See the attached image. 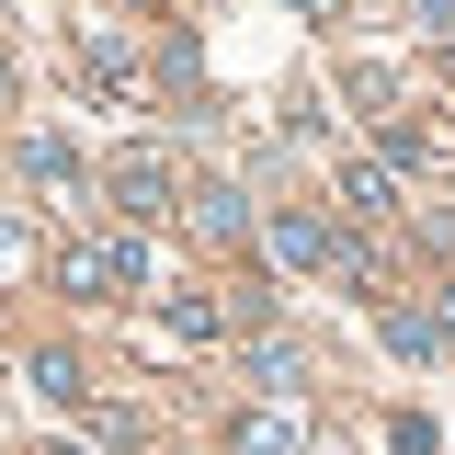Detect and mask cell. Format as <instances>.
Segmentation results:
<instances>
[{"label": "cell", "mask_w": 455, "mask_h": 455, "mask_svg": "<svg viewBox=\"0 0 455 455\" xmlns=\"http://www.w3.org/2000/svg\"><path fill=\"white\" fill-rule=\"evenodd\" d=\"M23 171H35L46 194H80V148H68V137H35V148H23Z\"/></svg>", "instance_id": "cell-10"}, {"label": "cell", "mask_w": 455, "mask_h": 455, "mask_svg": "<svg viewBox=\"0 0 455 455\" xmlns=\"http://www.w3.org/2000/svg\"><path fill=\"white\" fill-rule=\"evenodd\" d=\"M444 331H455V284H444Z\"/></svg>", "instance_id": "cell-17"}, {"label": "cell", "mask_w": 455, "mask_h": 455, "mask_svg": "<svg viewBox=\"0 0 455 455\" xmlns=\"http://www.w3.org/2000/svg\"><path fill=\"white\" fill-rule=\"evenodd\" d=\"M35 398H57V410H92V376H80V353H35Z\"/></svg>", "instance_id": "cell-8"}, {"label": "cell", "mask_w": 455, "mask_h": 455, "mask_svg": "<svg viewBox=\"0 0 455 455\" xmlns=\"http://www.w3.org/2000/svg\"><path fill=\"white\" fill-rule=\"evenodd\" d=\"M182 228H194L205 251H239V239H251V194H239V182H182Z\"/></svg>", "instance_id": "cell-3"}, {"label": "cell", "mask_w": 455, "mask_h": 455, "mask_svg": "<svg viewBox=\"0 0 455 455\" xmlns=\"http://www.w3.org/2000/svg\"><path fill=\"white\" fill-rule=\"evenodd\" d=\"M92 433H103V455H137V433H148V421H137V410H92Z\"/></svg>", "instance_id": "cell-12"}, {"label": "cell", "mask_w": 455, "mask_h": 455, "mask_svg": "<svg viewBox=\"0 0 455 455\" xmlns=\"http://www.w3.org/2000/svg\"><path fill=\"white\" fill-rule=\"evenodd\" d=\"M341 217H398V160H341Z\"/></svg>", "instance_id": "cell-6"}, {"label": "cell", "mask_w": 455, "mask_h": 455, "mask_svg": "<svg viewBox=\"0 0 455 455\" xmlns=\"http://www.w3.org/2000/svg\"><path fill=\"white\" fill-rule=\"evenodd\" d=\"M23 251H35V239H23V228H12V217H0V274H12V262H23Z\"/></svg>", "instance_id": "cell-13"}, {"label": "cell", "mask_w": 455, "mask_h": 455, "mask_svg": "<svg viewBox=\"0 0 455 455\" xmlns=\"http://www.w3.org/2000/svg\"><path fill=\"white\" fill-rule=\"evenodd\" d=\"M46 455H103V444H46Z\"/></svg>", "instance_id": "cell-15"}, {"label": "cell", "mask_w": 455, "mask_h": 455, "mask_svg": "<svg viewBox=\"0 0 455 455\" xmlns=\"http://www.w3.org/2000/svg\"><path fill=\"white\" fill-rule=\"evenodd\" d=\"M251 376H262V387H296L307 364H296V341H262V353H251Z\"/></svg>", "instance_id": "cell-11"}, {"label": "cell", "mask_w": 455, "mask_h": 455, "mask_svg": "<svg viewBox=\"0 0 455 455\" xmlns=\"http://www.w3.org/2000/svg\"><path fill=\"white\" fill-rule=\"evenodd\" d=\"M103 194L125 205V228H148V217H171V205H182V182H171V160H160V148H114Z\"/></svg>", "instance_id": "cell-2"}, {"label": "cell", "mask_w": 455, "mask_h": 455, "mask_svg": "<svg viewBox=\"0 0 455 455\" xmlns=\"http://www.w3.org/2000/svg\"><path fill=\"white\" fill-rule=\"evenodd\" d=\"M80 57H92V80L137 103V35H114V23H80Z\"/></svg>", "instance_id": "cell-7"}, {"label": "cell", "mask_w": 455, "mask_h": 455, "mask_svg": "<svg viewBox=\"0 0 455 455\" xmlns=\"http://www.w3.org/2000/svg\"><path fill=\"white\" fill-rule=\"evenodd\" d=\"M376 331H387V353H444V307H387V319H376Z\"/></svg>", "instance_id": "cell-9"}, {"label": "cell", "mask_w": 455, "mask_h": 455, "mask_svg": "<svg viewBox=\"0 0 455 455\" xmlns=\"http://www.w3.org/2000/svg\"><path fill=\"white\" fill-rule=\"evenodd\" d=\"M0 103H12V57H0Z\"/></svg>", "instance_id": "cell-16"}, {"label": "cell", "mask_w": 455, "mask_h": 455, "mask_svg": "<svg viewBox=\"0 0 455 455\" xmlns=\"http://www.w3.org/2000/svg\"><path fill=\"white\" fill-rule=\"evenodd\" d=\"M262 239H274L284 274H341V262H353V239H341L319 205H274V217H262Z\"/></svg>", "instance_id": "cell-1"}, {"label": "cell", "mask_w": 455, "mask_h": 455, "mask_svg": "<svg viewBox=\"0 0 455 455\" xmlns=\"http://www.w3.org/2000/svg\"><path fill=\"white\" fill-rule=\"evenodd\" d=\"M228 455H307V421H296L284 398H262V410H228Z\"/></svg>", "instance_id": "cell-4"}, {"label": "cell", "mask_w": 455, "mask_h": 455, "mask_svg": "<svg viewBox=\"0 0 455 455\" xmlns=\"http://www.w3.org/2000/svg\"><path fill=\"white\" fill-rule=\"evenodd\" d=\"M296 12H319V23H331V12H353V0H296Z\"/></svg>", "instance_id": "cell-14"}, {"label": "cell", "mask_w": 455, "mask_h": 455, "mask_svg": "<svg viewBox=\"0 0 455 455\" xmlns=\"http://www.w3.org/2000/svg\"><path fill=\"white\" fill-rule=\"evenodd\" d=\"M46 274H57V296H114V284H125L114 274V239H57Z\"/></svg>", "instance_id": "cell-5"}]
</instances>
